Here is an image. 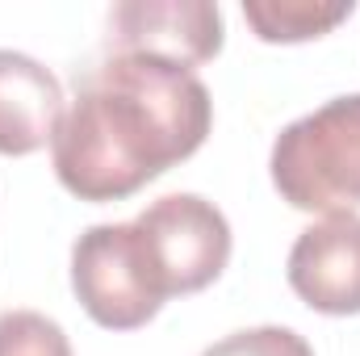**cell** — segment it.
Segmentation results:
<instances>
[{
    "label": "cell",
    "instance_id": "obj_1",
    "mask_svg": "<svg viewBox=\"0 0 360 356\" xmlns=\"http://www.w3.org/2000/svg\"><path fill=\"white\" fill-rule=\"evenodd\" d=\"M210 122L214 101L197 72L105 51L76 76V101L51 139L55 177L80 201H122L188 160Z\"/></svg>",
    "mask_w": 360,
    "mask_h": 356
},
{
    "label": "cell",
    "instance_id": "obj_2",
    "mask_svg": "<svg viewBox=\"0 0 360 356\" xmlns=\"http://www.w3.org/2000/svg\"><path fill=\"white\" fill-rule=\"evenodd\" d=\"M269 168L293 210L352 214L360 205V92L289 122L272 143Z\"/></svg>",
    "mask_w": 360,
    "mask_h": 356
},
{
    "label": "cell",
    "instance_id": "obj_3",
    "mask_svg": "<svg viewBox=\"0 0 360 356\" xmlns=\"http://www.w3.org/2000/svg\"><path fill=\"white\" fill-rule=\"evenodd\" d=\"M134 235L164 302L214 285L231 260V222L197 193H168L151 201L134 218Z\"/></svg>",
    "mask_w": 360,
    "mask_h": 356
},
{
    "label": "cell",
    "instance_id": "obj_4",
    "mask_svg": "<svg viewBox=\"0 0 360 356\" xmlns=\"http://www.w3.org/2000/svg\"><path fill=\"white\" fill-rule=\"evenodd\" d=\"M72 289L92 323L109 331H134L164 306L134 222H96L72 243Z\"/></svg>",
    "mask_w": 360,
    "mask_h": 356
},
{
    "label": "cell",
    "instance_id": "obj_5",
    "mask_svg": "<svg viewBox=\"0 0 360 356\" xmlns=\"http://www.w3.org/2000/svg\"><path fill=\"white\" fill-rule=\"evenodd\" d=\"M222 8L210 0H126L109 8L105 51L151 55L193 72L222 51Z\"/></svg>",
    "mask_w": 360,
    "mask_h": 356
},
{
    "label": "cell",
    "instance_id": "obj_6",
    "mask_svg": "<svg viewBox=\"0 0 360 356\" xmlns=\"http://www.w3.org/2000/svg\"><path fill=\"white\" fill-rule=\"evenodd\" d=\"M289 285L319 314H360V214H327L289 248Z\"/></svg>",
    "mask_w": 360,
    "mask_h": 356
},
{
    "label": "cell",
    "instance_id": "obj_7",
    "mask_svg": "<svg viewBox=\"0 0 360 356\" xmlns=\"http://www.w3.org/2000/svg\"><path fill=\"white\" fill-rule=\"evenodd\" d=\"M63 89L51 68L21 51H0V155H30L55 139Z\"/></svg>",
    "mask_w": 360,
    "mask_h": 356
},
{
    "label": "cell",
    "instance_id": "obj_8",
    "mask_svg": "<svg viewBox=\"0 0 360 356\" xmlns=\"http://www.w3.org/2000/svg\"><path fill=\"white\" fill-rule=\"evenodd\" d=\"M352 0H243V17L264 42H306L352 17Z\"/></svg>",
    "mask_w": 360,
    "mask_h": 356
},
{
    "label": "cell",
    "instance_id": "obj_9",
    "mask_svg": "<svg viewBox=\"0 0 360 356\" xmlns=\"http://www.w3.org/2000/svg\"><path fill=\"white\" fill-rule=\"evenodd\" d=\"M0 356H72L63 327L38 310L0 314Z\"/></svg>",
    "mask_w": 360,
    "mask_h": 356
},
{
    "label": "cell",
    "instance_id": "obj_10",
    "mask_svg": "<svg viewBox=\"0 0 360 356\" xmlns=\"http://www.w3.org/2000/svg\"><path fill=\"white\" fill-rule=\"evenodd\" d=\"M201 356H314V348L289 327H248L210 344Z\"/></svg>",
    "mask_w": 360,
    "mask_h": 356
}]
</instances>
